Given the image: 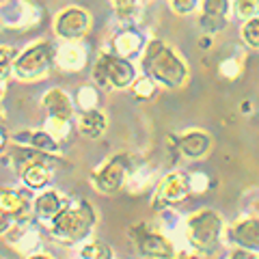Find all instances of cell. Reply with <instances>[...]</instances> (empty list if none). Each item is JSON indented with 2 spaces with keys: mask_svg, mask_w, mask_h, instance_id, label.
<instances>
[{
  "mask_svg": "<svg viewBox=\"0 0 259 259\" xmlns=\"http://www.w3.org/2000/svg\"><path fill=\"white\" fill-rule=\"evenodd\" d=\"M168 3H171L173 13L177 15H188L199 7V0H168Z\"/></svg>",
  "mask_w": 259,
  "mask_h": 259,
  "instance_id": "cell-29",
  "label": "cell"
},
{
  "mask_svg": "<svg viewBox=\"0 0 259 259\" xmlns=\"http://www.w3.org/2000/svg\"><path fill=\"white\" fill-rule=\"evenodd\" d=\"M134 168L136 166L132 164V156H127V153H119V156L110 158L106 164H102L97 171L91 173L93 188H97L104 194L117 192L121 186L127 182L130 173H132Z\"/></svg>",
  "mask_w": 259,
  "mask_h": 259,
  "instance_id": "cell-6",
  "label": "cell"
},
{
  "mask_svg": "<svg viewBox=\"0 0 259 259\" xmlns=\"http://www.w3.org/2000/svg\"><path fill=\"white\" fill-rule=\"evenodd\" d=\"M141 67L145 76L153 78L164 89H180L188 80V65L177 54L175 48H171L162 39H151L143 52Z\"/></svg>",
  "mask_w": 259,
  "mask_h": 259,
  "instance_id": "cell-1",
  "label": "cell"
},
{
  "mask_svg": "<svg viewBox=\"0 0 259 259\" xmlns=\"http://www.w3.org/2000/svg\"><path fill=\"white\" fill-rule=\"evenodd\" d=\"M236 13L242 20H250L259 15V0H236Z\"/></svg>",
  "mask_w": 259,
  "mask_h": 259,
  "instance_id": "cell-27",
  "label": "cell"
},
{
  "mask_svg": "<svg viewBox=\"0 0 259 259\" xmlns=\"http://www.w3.org/2000/svg\"><path fill=\"white\" fill-rule=\"evenodd\" d=\"M28 197L24 190H3V216L7 218H15V221H22L28 212Z\"/></svg>",
  "mask_w": 259,
  "mask_h": 259,
  "instance_id": "cell-19",
  "label": "cell"
},
{
  "mask_svg": "<svg viewBox=\"0 0 259 259\" xmlns=\"http://www.w3.org/2000/svg\"><path fill=\"white\" fill-rule=\"evenodd\" d=\"M37 22L39 11L26 0H5L3 3L5 28H35Z\"/></svg>",
  "mask_w": 259,
  "mask_h": 259,
  "instance_id": "cell-10",
  "label": "cell"
},
{
  "mask_svg": "<svg viewBox=\"0 0 259 259\" xmlns=\"http://www.w3.org/2000/svg\"><path fill=\"white\" fill-rule=\"evenodd\" d=\"M108 119L102 110H78L76 115V130L87 139H100V136L106 132Z\"/></svg>",
  "mask_w": 259,
  "mask_h": 259,
  "instance_id": "cell-17",
  "label": "cell"
},
{
  "mask_svg": "<svg viewBox=\"0 0 259 259\" xmlns=\"http://www.w3.org/2000/svg\"><path fill=\"white\" fill-rule=\"evenodd\" d=\"M227 24H229V20L227 18H216V15H203L201 13V18H199V26L203 28L205 32H209V35H214V32H223L227 28Z\"/></svg>",
  "mask_w": 259,
  "mask_h": 259,
  "instance_id": "cell-26",
  "label": "cell"
},
{
  "mask_svg": "<svg viewBox=\"0 0 259 259\" xmlns=\"http://www.w3.org/2000/svg\"><path fill=\"white\" fill-rule=\"evenodd\" d=\"M231 9L229 0H201V13L216 15V18H227Z\"/></svg>",
  "mask_w": 259,
  "mask_h": 259,
  "instance_id": "cell-25",
  "label": "cell"
},
{
  "mask_svg": "<svg viewBox=\"0 0 259 259\" xmlns=\"http://www.w3.org/2000/svg\"><path fill=\"white\" fill-rule=\"evenodd\" d=\"M97 223L93 205L84 199H69L50 221V233L63 244H82Z\"/></svg>",
  "mask_w": 259,
  "mask_h": 259,
  "instance_id": "cell-2",
  "label": "cell"
},
{
  "mask_svg": "<svg viewBox=\"0 0 259 259\" xmlns=\"http://www.w3.org/2000/svg\"><path fill=\"white\" fill-rule=\"evenodd\" d=\"M136 67L130 59L117 56L115 52H102L93 65V80L102 89H127L134 84Z\"/></svg>",
  "mask_w": 259,
  "mask_h": 259,
  "instance_id": "cell-5",
  "label": "cell"
},
{
  "mask_svg": "<svg viewBox=\"0 0 259 259\" xmlns=\"http://www.w3.org/2000/svg\"><path fill=\"white\" fill-rule=\"evenodd\" d=\"M253 257H255L253 250H246V248H238L236 246L229 253V257H227V259H253Z\"/></svg>",
  "mask_w": 259,
  "mask_h": 259,
  "instance_id": "cell-31",
  "label": "cell"
},
{
  "mask_svg": "<svg viewBox=\"0 0 259 259\" xmlns=\"http://www.w3.org/2000/svg\"><path fill=\"white\" fill-rule=\"evenodd\" d=\"M26 259H52V257L48 255V253H30Z\"/></svg>",
  "mask_w": 259,
  "mask_h": 259,
  "instance_id": "cell-32",
  "label": "cell"
},
{
  "mask_svg": "<svg viewBox=\"0 0 259 259\" xmlns=\"http://www.w3.org/2000/svg\"><path fill=\"white\" fill-rule=\"evenodd\" d=\"M76 259H112V248L106 244V242H87L78 248Z\"/></svg>",
  "mask_w": 259,
  "mask_h": 259,
  "instance_id": "cell-21",
  "label": "cell"
},
{
  "mask_svg": "<svg viewBox=\"0 0 259 259\" xmlns=\"http://www.w3.org/2000/svg\"><path fill=\"white\" fill-rule=\"evenodd\" d=\"M192 190H190V180L186 173L180 171H173L164 175L156 186V192H153V207L156 209H168L188 197Z\"/></svg>",
  "mask_w": 259,
  "mask_h": 259,
  "instance_id": "cell-8",
  "label": "cell"
},
{
  "mask_svg": "<svg viewBox=\"0 0 259 259\" xmlns=\"http://www.w3.org/2000/svg\"><path fill=\"white\" fill-rule=\"evenodd\" d=\"M253 259H259V253H255V257H253Z\"/></svg>",
  "mask_w": 259,
  "mask_h": 259,
  "instance_id": "cell-33",
  "label": "cell"
},
{
  "mask_svg": "<svg viewBox=\"0 0 259 259\" xmlns=\"http://www.w3.org/2000/svg\"><path fill=\"white\" fill-rule=\"evenodd\" d=\"M188 180H190V190L192 192H203L207 188V177L203 173H190L188 175Z\"/></svg>",
  "mask_w": 259,
  "mask_h": 259,
  "instance_id": "cell-30",
  "label": "cell"
},
{
  "mask_svg": "<svg viewBox=\"0 0 259 259\" xmlns=\"http://www.w3.org/2000/svg\"><path fill=\"white\" fill-rule=\"evenodd\" d=\"M223 236V216L216 209H199L186 221V240L199 253H212Z\"/></svg>",
  "mask_w": 259,
  "mask_h": 259,
  "instance_id": "cell-3",
  "label": "cell"
},
{
  "mask_svg": "<svg viewBox=\"0 0 259 259\" xmlns=\"http://www.w3.org/2000/svg\"><path fill=\"white\" fill-rule=\"evenodd\" d=\"M52 65H56L54 46L50 41H46V39H39V41H35L18 54L11 69L15 78L22 80V82H37V80L48 76Z\"/></svg>",
  "mask_w": 259,
  "mask_h": 259,
  "instance_id": "cell-4",
  "label": "cell"
},
{
  "mask_svg": "<svg viewBox=\"0 0 259 259\" xmlns=\"http://www.w3.org/2000/svg\"><path fill=\"white\" fill-rule=\"evenodd\" d=\"M65 201H67V199H63L61 192H56V190H44V192H39L37 197L32 199V212H35V216L39 218V221L50 223L52 218L63 209Z\"/></svg>",
  "mask_w": 259,
  "mask_h": 259,
  "instance_id": "cell-18",
  "label": "cell"
},
{
  "mask_svg": "<svg viewBox=\"0 0 259 259\" xmlns=\"http://www.w3.org/2000/svg\"><path fill=\"white\" fill-rule=\"evenodd\" d=\"M209 147H212V139L203 130H190V132H186L177 139V151L188 160L203 158L209 151Z\"/></svg>",
  "mask_w": 259,
  "mask_h": 259,
  "instance_id": "cell-15",
  "label": "cell"
},
{
  "mask_svg": "<svg viewBox=\"0 0 259 259\" xmlns=\"http://www.w3.org/2000/svg\"><path fill=\"white\" fill-rule=\"evenodd\" d=\"M145 48H147V44H145L143 35L132 26L115 32V37L110 41V52H115L117 56H123V59H134V56L145 52Z\"/></svg>",
  "mask_w": 259,
  "mask_h": 259,
  "instance_id": "cell-13",
  "label": "cell"
},
{
  "mask_svg": "<svg viewBox=\"0 0 259 259\" xmlns=\"http://www.w3.org/2000/svg\"><path fill=\"white\" fill-rule=\"evenodd\" d=\"M130 89H132V95L136 97V100H151L158 91V82L149 76H141V78L134 80V84Z\"/></svg>",
  "mask_w": 259,
  "mask_h": 259,
  "instance_id": "cell-22",
  "label": "cell"
},
{
  "mask_svg": "<svg viewBox=\"0 0 259 259\" xmlns=\"http://www.w3.org/2000/svg\"><path fill=\"white\" fill-rule=\"evenodd\" d=\"M240 37L250 50H259V15L257 18H250V20H244L240 28Z\"/></svg>",
  "mask_w": 259,
  "mask_h": 259,
  "instance_id": "cell-23",
  "label": "cell"
},
{
  "mask_svg": "<svg viewBox=\"0 0 259 259\" xmlns=\"http://www.w3.org/2000/svg\"><path fill=\"white\" fill-rule=\"evenodd\" d=\"M74 102H76L78 110H93V108H97V89L91 87V84H82L76 91Z\"/></svg>",
  "mask_w": 259,
  "mask_h": 259,
  "instance_id": "cell-24",
  "label": "cell"
},
{
  "mask_svg": "<svg viewBox=\"0 0 259 259\" xmlns=\"http://www.w3.org/2000/svg\"><path fill=\"white\" fill-rule=\"evenodd\" d=\"M52 166L48 164H30V166H24L20 171V177L24 186H28L32 190H39V188H46L48 184L52 182Z\"/></svg>",
  "mask_w": 259,
  "mask_h": 259,
  "instance_id": "cell-20",
  "label": "cell"
},
{
  "mask_svg": "<svg viewBox=\"0 0 259 259\" xmlns=\"http://www.w3.org/2000/svg\"><path fill=\"white\" fill-rule=\"evenodd\" d=\"M110 5L119 18H130L134 13L136 5H139V0H110Z\"/></svg>",
  "mask_w": 259,
  "mask_h": 259,
  "instance_id": "cell-28",
  "label": "cell"
},
{
  "mask_svg": "<svg viewBox=\"0 0 259 259\" xmlns=\"http://www.w3.org/2000/svg\"><path fill=\"white\" fill-rule=\"evenodd\" d=\"M11 141L15 145H24V147H30V149H39V151H48V153H56L59 147V141L48 132V130H20L11 136Z\"/></svg>",
  "mask_w": 259,
  "mask_h": 259,
  "instance_id": "cell-14",
  "label": "cell"
},
{
  "mask_svg": "<svg viewBox=\"0 0 259 259\" xmlns=\"http://www.w3.org/2000/svg\"><path fill=\"white\" fill-rule=\"evenodd\" d=\"M132 244L143 257L149 259H175L177 250L173 246V242L168 240L162 231H153L147 225H136L130 231Z\"/></svg>",
  "mask_w": 259,
  "mask_h": 259,
  "instance_id": "cell-7",
  "label": "cell"
},
{
  "mask_svg": "<svg viewBox=\"0 0 259 259\" xmlns=\"http://www.w3.org/2000/svg\"><path fill=\"white\" fill-rule=\"evenodd\" d=\"M89 54L80 41H65L56 48V67L63 71H80L87 65Z\"/></svg>",
  "mask_w": 259,
  "mask_h": 259,
  "instance_id": "cell-16",
  "label": "cell"
},
{
  "mask_svg": "<svg viewBox=\"0 0 259 259\" xmlns=\"http://www.w3.org/2000/svg\"><path fill=\"white\" fill-rule=\"evenodd\" d=\"M89 26H91V15L76 5L65 7L54 20V32L63 41H80L87 35Z\"/></svg>",
  "mask_w": 259,
  "mask_h": 259,
  "instance_id": "cell-9",
  "label": "cell"
},
{
  "mask_svg": "<svg viewBox=\"0 0 259 259\" xmlns=\"http://www.w3.org/2000/svg\"><path fill=\"white\" fill-rule=\"evenodd\" d=\"M41 106L48 112V117L54 119H65V121H74L78 110H76V102L63 91L61 87H52L50 91H46Z\"/></svg>",
  "mask_w": 259,
  "mask_h": 259,
  "instance_id": "cell-12",
  "label": "cell"
},
{
  "mask_svg": "<svg viewBox=\"0 0 259 259\" xmlns=\"http://www.w3.org/2000/svg\"><path fill=\"white\" fill-rule=\"evenodd\" d=\"M229 244L259 253V216H246L227 229Z\"/></svg>",
  "mask_w": 259,
  "mask_h": 259,
  "instance_id": "cell-11",
  "label": "cell"
}]
</instances>
